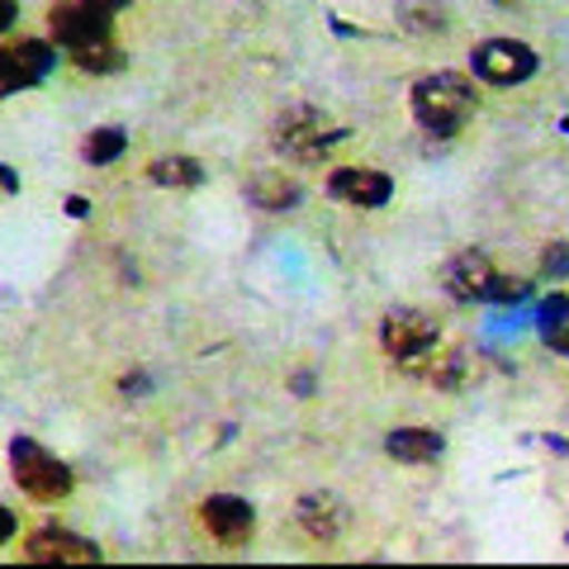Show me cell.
Instances as JSON below:
<instances>
[{
    "label": "cell",
    "mask_w": 569,
    "mask_h": 569,
    "mask_svg": "<svg viewBox=\"0 0 569 569\" xmlns=\"http://www.w3.org/2000/svg\"><path fill=\"white\" fill-rule=\"evenodd\" d=\"M328 194L351 209H385L395 200V176L380 167H337L328 176Z\"/></svg>",
    "instance_id": "cell-10"
},
{
    "label": "cell",
    "mask_w": 569,
    "mask_h": 569,
    "mask_svg": "<svg viewBox=\"0 0 569 569\" xmlns=\"http://www.w3.org/2000/svg\"><path fill=\"white\" fill-rule=\"evenodd\" d=\"M204 162H194V157H152L148 162V181L162 190H194L204 186Z\"/></svg>",
    "instance_id": "cell-16"
},
{
    "label": "cell",
    "mask_w": 569,
    "mask_h": 569,
    "mask_svg": "<svg viewBox=\"0 0 569 569\" xmlns=\"http://www.w3.org/2000/svg\"><path fill=\"white\" fill-rule=\"evenodd\" d=\"M541 71L537 48L522 39H485L470 52V77H479L485 86H522Z\"/></svg>",
    "instance_id": "cell-3"
},
{
    "label": "cell",
    "mask_w": 569,
    "mask_h": 569,
    "mask_svg": "<svg viewBox=\"0 0 569 569\" xmlns=\"http://www.w3.org/2000/svg\"><path fill=\"white\" fill-rule=\"evenodd\" d=\"M565 266H569V247L565 242H556V252H546V271H565Z\"/></svg>",
    "instance_id": "cell-23"
},
{
    "label": "cell",
    "mask_w": 569,
    "mask_h": 569,
    "mask_svg": "<svg viewBox=\"0 0 569 569\" xmlns=\"http://www.w3.org/2000/svg\"><path fill=\"white\" fill-rule=\"evenodd\" d=\"M71 67L91 71V77H110V71H123V48L114 39H100V43H86L77 52H67Z\"/></svg>",
    "instance_id": "cell-18"
},
{
    "label": "cell",
    "mask_w": 569,
    "mask_h": 569,
    "mask_svg": "<svg viewBox=\"0 0 569 569\" xmlns=\"http://www.w3.org/2000/svg\"><path fill=\"white\" fill-rule=\"evenodd\" d=\"M399 29L408 33H447L451 6L447 0H399Z\"/></svg>",
    "instance_id": "cell-17"
},
{
    "label": "cell",
    "mask_w": 569,
    "mask_h": 569,
    "mask_svg": "<svg viewBox=\"0 0 569 569\" xmlns=\"http://www.w3.org/2000/svg\"><path fill=\"white\" fill-rule=\"evenodd\" d=\"M475 104L479 96L466 71H427V77L413 81V91H408V110H413L418 129L437 138H456L470 123Z\"/></svg>",
    "instance_id": "cell-1"
},
{
    "label": "cell",
    "mask_w": 569,
    "mask_h": 569,
    "mask_svg": "<svg viewBox=\"0 0 569 569\" xmlns=\"http://www.w3.org/2000/svg\"><path fill=\"white\" fill-rule=\"evenodd\" d=\"M14 531H20V518H14L10 508H0V546L14 541Z\"/></svg>",
    "instance_id": "cell-21"
},
{
    "label": "cell",
    "mask_w": 569,
    "mask_h": 569,
    "mask_svg": "<svg viewBox=\"0 0 569 569\" xmlns=\"http://www.w3.org/2000/svg\"><path fill=\"white\" fill-rule=\"evenodd\" d=\"M200 527L209 531L223 550H242L257 537V508L238 493H209L200 503Z\"/></svg>",
    "instance_id": "cell-6"
},
{
    "label": "cell",
    "mask_w": 569,
    "mask_h": 569,
    "mask_svg": "<svg viewBox=\"0 0 569 569\" xmlns=\"http://www.w3.org/2000/svg\"><path fill=\"white\" fill-rule=\"evenodd\" d=\"M518 299H527V280L493 276V284H489V305H518Z\"/></svg>",
    "instance_id": "cell-20"
},
{
    "label": "cell",
    "mask_w": 569,
    "mask_h": 569,
    "mask_svg": "<svg viewBox=\"0 0 569 569\" xmlns=\"http://www.w3.org/2000/svg\"><path fill=\"white\" fill-rule=\"evenodd\" d=\"M0 194H20V171H10L0 162Z\"/></svg>",
    "instance_id": "cell-24"
},
{
    "label": "cell",
    "mask_w": 569,
    "mask_h": 569,
    "mask_svg": "<svg viewBox=\"0 0 569 569\" xmlns=\"http://www.w3.org/2000/svg\"><path fill=\"white\" fill-rule=\"evenodd\" d=\"M493 261L489 252H479V247H466V252H456L447 266H441V290L456 305H489V284H493Z\"/></svg>",
    "instance_id": "cell-9"
},
{
    "label": "cell",
    "mask_w": 569,
    "mask_h": 569,
    "mask_svg": "<svg viewBox=\"0 0 569 569\" xmlns=\"http://www.w3.org/2000/svg\"><path fill=\"white\" fill-rule=\"evenodd\" d=\"M67 213H71V219H86V213H91V204H86L81 194H71V200H67Z\"/></svg>",
    "instance_id": "cell-26"
},
{
    "label": "cell",
    "mask_w": 569,
    "mask_h": 569,
    "mask_svg": "<svg viewBox=\"0 0 569 569\" xmlns=\"http://www.w3.org/2000/svg\"><path fill=\"white\" fill-rule=\"evenodd\" d=\"M10 475H14V485H20L29 498H39V503H62L71 493V485H77V475H71L67 460H58L33 437L10 441Z\"/></svg>",
    "instance_id": "cell-2"
},
{
    "label": "cell",
    "mask_w": 569,
    "mask_h": 569,
    "mask_svg": "<svg viewBox=\"0 0 569 569\" xmlns=\"http://www.w3.org/2000/svg\"><path fill=\"white\" fill-rule=\"evenodd\" d=\"M385 456L399 460V466H432V460L447 456V437L432 432V427H395L385 437Z\"/></svg>",
    "instance_id": "cell-13"
},
{
    "label": "cell",
    "mask_w": 569,
    "mask_h": 569,
    "mask_svg": "<svg viewBox=\"0 0 569 569\" xmlns=\"http://www.w3.org/2000/svg\"><path fill=\"white\" fill-rule=\"evenodd\" d=\"M86 6H96V10H104V14H119L123 6H133V0H86Z\"/></svg>",
    "instance_id": "cell-25"
},
{
    "label": "cell",
    "mask_w": 569,
    "mask_h": 569,
    "mask_svg": "<svg viewBox=\"0 0 569 569\" xmlns=\"http://www.w3.org/2000/svg\"><path fill=\"white\" fill-rule=\"evenodd\" d=\"M537 332L541 342L556 351V356H569V295L565 290H550L537 309Z\"/></svg>",
    "instance_id": "cell-15"
},
{
    "label": "cell",
    "mask_w": 569,
    "mask_h": 569,
    "mask_svg": "<svg viewBox=\"0 0 569 569\" xmlns=\"http://www.w3.org/2000/svg\"><path fill=\"white\" fill-rule=\"evenodd\" d=\"M123 152H129V133L123 129H96V133H86V142H81V157L91 167H110V162H119Z\"/></svg>",
    "instance_id": "cell-19"
},
{
    "label": "cell",
    "mask_w": 569,
    "mask_h": 569,
    "mask_svg": "<svg viewBox=\"0 0 569 569\" xmlns=\"http://www.w3.org/2000/svg\"><path fill=\"white\" fill-rule=\"evenodd\" d=\"M48 29L52 39H58L67 52H77L86 43H100V39H114V24L110 14L86 6V0H58V6L48 10Z\"/></svg>",
    "instance_id": "cell-8"
},
{
    "label": "cell",
    "mask_w": 569,
    "mask_h": 569,
    "mask_svg": "<svg viewBox=\"0 0 569 569\" xmlns=\"http://www.w3.org/2000/svg\"><path fill=\"white\" fill-rule=\"evenodd\" d=\"M437 342H441V328H437V318L422 309H395V313H385V323H380V347H385V356H395V361H418V356H427Z\"/></svg>",
    "instance_id": "cell-7"
},
{
    "label": "cell",
    "mask_w": 569,
    "mask_h": 569,
    "mask_svg": "<svg viewBox=\"0 0 569 569\" xmlns=\"http://www.w3.org/2000/svg\"><path fill=\"white\" fill-rule=\"evenodd\" d=\"M295 522L305 527L318 546H332V541L347 531V522H351V508H347L337 493H328V489H313V493H305V498H299V503H295Z\"/></svg>",
    "instance_id": "cell-12"
},
{
    "label": "cell",
    "mask_w": 569,
    "mask_h": 569,
    "mask_svg": "<svg viewBox=\"0 0 569 569\" xmlns=\"http://www.w3.org/2000/svg\"><path fill=\"white\" fill-rule=\"evenodd\" d=\"M58 67V48L43 39H20V43H0V100L33 91L43 86Z\"/></svg>",
    "instance_id": "cell-5"
},
{
    "label": "cell",
    "mask_w": 569,
    "mask_h": 569,
    "mask_svg": "<svg viewBox=\"0 0 569 569\" xmlns=\"http://www.w3.org/2000/svg\"><path fill=\"white\" fill-rule=\"evenodd\" d=\"M247 200L266 213H290L299 200H305V186H299L290 171H261L247 181Z\"/></svg>",
    "instance_id": "cell-14"
},
{
    "label": "cell",
    "mask_w": 569,
    "mask_h": 569,
    "mask_svg": "<svg viewBox=\"0 0 569 569\" xmlns=\"http://www.w3.org/2000/svg\"><path fill=\"white\" fill-rule=\"evenodd\" d=\"M342 138H347V129H328L323 110H313V104H290V110L276 119V148L284 157H295V162H318V157Z\"/></svg>",
    "instance_id": "cell-4"
},
{
    "label": "cell",
    "mask_w": 569,
    "mask_h": 569,
    "mask_svg": "<svg viewBox=\"0 0 569 569\" xmlns=\"http://www.w3.org/2000/svg\"><path fill=\"white\" fill-rule=\"evenodd\" d=\"M14 20H20V0H0V33L14 29Z\"/></svg>",
    "instance_id": "cell-22"
},
{
    "label": "cell",
    "mask_w": 569,
    "mask_h": 569,
    "mask_svg": "<svg viewBox=\"0 0 569 569\" xmlns=\"http://www.w3.org/2000/svg\"><path fill=\"white\" fill-rule=\"evenodd\" d=\"M24 560L29 565H100L104 550L91 537H77V531L43 527L24 541Z\"/></svg>",
    "instance_id": "cell-11"
},
{
    "label": "cell",
    "mask_w": 569,
    "mask_h": 569,
    "mask_svg": "<svg viewBox=\"0 0 569 569\" xmlns=\"http://www.w3.org/2000/svg\"><path fill=\"white\" fill-rule=\"evenodd\" d=\"M498 6H512V0H498Z\"/></svg>",
    "instance_id": "cell-27"
}]
</instances>
